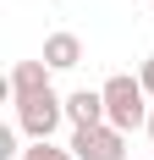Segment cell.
Returning a JSON list of instances; mask_svg holds the SVG:
<instances>
[{"label":"cell","instance_id":"cell-1","mask_svg":"<svg viewBox=\"0 0 154 160\" xmlns=\"http://www.w3.org/2000/svg\"><path fill=\"white\" fill-rule=\"evenodd\" d=\"M99 94H105V122H110L116 132L149 127V111H154V105H149V88H143L132 72H116V78L99 88Z\"/></svg>","mask_w":154,"mask_h":160},{"label":"cell","instance_id":"cell-2","mask_svg":"<svg viewBox=\"0 0 154 160\" xmlns=\"http://www.w3.org/2000/svg\"><path fill=\"white\" fill-rule=\"evenodd\" d=\"M11 111H17V127L28 132V144H44V138H55V127L66 122V99L55 94V88H44V94L11 99Z\"/></svg>","mask_w":154,"mask_h":160},{"label":"cell","instance_id":"cell-3","mask_svg":"<svg viewBox=\"0 0 154 160\" xmlns=\"http://www.w3.org/2000/svg\"><path fill=\"white\" fill-rule=\"evenodd\" d=\"M72 155L77 160H127V132L105 127H72Z\"/></svg>","mask_w":154,"mask_h":160},{"label":"cell","instance_id":"cell-4","mask_svg":"<svg viewBox=\"0 0 154 160\" xmlns=\"http://www.w3.org/2000/svg\"><path fill=\"white\" fill-rule=\"evenodd\" d=\"M55 72H50L44 61H17L11 66V78H6V94L11 99H28V94H44V88H55Z\"/></svg>","mask_w":154,"mask_h":160},{"label":"cell","instance_id":"cell-5","mask_svg":"<svg viewBox=\"0 0 154 160\" xmlns=\"http://www.w3.org/2000/svg\"><path fill=\"white\" fill-rule=\"evenodd\" d=\"M66 122L72 127H105V94L99 88H72L66 94Z\"/></svg>","mask_w":154,"mask_h":160},{"label":"cell","instance_id":"cell-6","mask_svg":"<svg viewBox=\"0 0 154 160\" xmlns=\"http://www.w3.org/2000/svg\"><path fill=\"white\" fill-rule=\"evenodd\" d=\"M39 61H44L50 72H72V66H83V39H77V33H66V28H61V33H50Z\"/></svg>","mask_w":154,"mask_h":160},{"label":"cell","instance_id":"cell-7","mask_svg":"<svg viewBox=\"0 0 154 160\" xmlns=\"http://www.w3.org/2000/svg\"><path fill=\"white\" fill-rule=\"evenodd\" d=\"M22 160H77V155H72V144L44 138V144H28V149H22Z\"/></svg>","mask_w":154,"mask_h":160},{"label":"cell","instance_id":"cell-8","mask_svg":"<svg viewBox=\"0 0 154 160\" xmlns=\"http://www.w3.org/2000/svg\"><path fill=\"white\" fill-rule=\"evenodd\" d=\"M22 127H0V160H22V144H17Z\"/></svg>","mask_w":154,"mask_h":160},{"label":"cell","instance_id":"cell-9","mask_svg":"<svg viewBox=\"0 0 154 160\" xmlns=\"http://www.w3.org/2000/svg\"><path fill=\"white\" fill-rule=\"evenodd\" d=\"M138 83L149 88V99H154V55H143V66H138Z\"/></svg>","mask_w":154,"mask_h":160},{"label":"cell","instance_id":"cell-10","mask_svg":"<svg viewBox=\"0 0 154 160\" xmlns=\"http://www.w3.org/2000/svg\"><path fill=\"white\" fill-rule=\"evenodd\" d=\"M149 149H154V111H149Z\"/></svg>","mask_w":154,"mask_h":160}]
</instances>
